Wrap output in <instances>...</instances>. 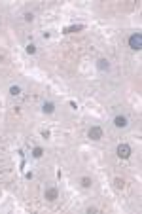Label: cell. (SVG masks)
<instances>
[{"instance_id":"4fadbf2b","label":"cell","mask_w":142,"mask_h":214,"mask_svg":"<svg viewBox=\"0 0 142 214\" xmlns=\"http://www.w3.org/2000/svg\"><path fill=\"white\" fill-rule=\"evenodd\" d=\"M114 184H116V188H117V189H121L125 182H123V178H116V180H114Z\"/></svg>"},{"instance_id":"277c9868","label":"cell","mask_w":142,"mask_h":214,"mask_svg":"<svg viewBox=\"0 0 142 214\" xmlns=\"http://www.w3.org/2000/svg\"><path fill=\"white\" fill-rule=\"evenodd\" d=\"M114 125L117 127V129H125L127 125H129V120H127L125 116H121V114H117L116 118H114Z\"/></svg>"},{"instance_id":"52a82bcc","label":"cell","mask_w":142,"mask_h":214,"mask_svg":"<svg viewBox=\"0 0 142 214\" xmlns=\"http://www.w3.org/2000/svg\"><path fill=\"white\" fill-rule=\"evenodd\" d=\"M85 27L84 25H72V27H66V29H64V34H72V32H80V31H84Z\"/></svg>"},{"instance_id":"9c48e42d","label":"cell","mask_w":142,"mask_h":214,"mask_svg":"<svg viewBox=\"0 0 142 214\" xmlns=\"http://www.w3.org/2000/svg\"><path fill=\"white\" fill-rule=\"evenodd\" d=\"M44 156V148H40V146H36L34 150H32V157L34 159H40V157Z\"/></svg>"},{"instance_id":"ba28073f","label":"cell","mask_w":142,"mask_h":214,"mask_svg":"<svg viewBox=\"0 0 142 214\" xmlns=\"http://www.w3.org/2000/svg\"><path fill=\"white\" fill-rule=\"evenodd\" d=\"M42 112L44 114H53V112H55V104H53V102H44Z\"/></svg>"},{"instance_id":"6da1fadb","label":"cell","mask_w":142,"mask_h":214,"mask_svg":"<svg viewBox=\"0 0 142 214\" xmlns=\"http://www.w3.org/2000/svg\"><path fill=\"white\" fill-rule=\"evenodd\" d=\"M129 47L135 49V51H140L142 49V34L140 32H133L129 36Z\"/></svg>"},{"instance_id":"5b68a950","label":"cell","mask_w":142,"mask_h":214,"mask_svg":"<svg viewBox=\"0 0 142 214\" xmlns=\"http://www.w3.org/2000/svg\"><path fill=\"white\" fill-rule=\"evenodd\" d=\"M44 195H46L47 201H55V199L59 197V189H57V188H47Z\"/></svg>"},{"instance_id":"8fae6325","label":"cell","mask_w":142,"mask_h":214,"mask_svg":"<svg viewBox=\"0 0 142 214\" xmlns=\"http://www.w3.org/2000/svg\"><path fill=\"white\" fill-rule=\"evenodd\" d=\"M91 184H93V182H91V178H89V176H84V178H82V186H84L85 189H89V188H91Z\"/></svg>"},{"instance_id":"30bf717a","label":"cell","mask_w":142,"mask_h":214,"mask_svg":"<svg viewBox=\"0 0 142 214\" xmlns=\"http://www.w3.org/2000/svg\"><path fill=\"white\" fill-rule=\"evenodd\" d=\"M10 95H11V97L21 95V87H19V85H11V87H10Z\"/></svg>"},{"instance_id":"3957f363","label":"cell","mask_w":142,"mask_h":214,"mask_svg":"<svg viewBox=\"0 0 142 214\" xmlns=\"http://www.w3.org/2000/svg\"><path fill=\"white\" fill-rule=\"evenodd\" d=\"M87 136H89L91 140H100V138H102V127L93 125L89 129V133H87Z\"/></svg>"},{"instance_id":"7a4b0ae2","label":"cell","mask_w":142,"mask_h":214,"mask_svg":"<svg viewBox=\"0 0 142 214\" xmlns=\"http://www.w3.org/2000/svg\"><path fill=\"white\" fill-rule=\"evenodd\" d=\"M116 154H117V157H119V159H129V157H131V154H133V150H131V146H129V144L121 142L119 146H117Z\"/></svg>"},{"instance_id":"5bb4252c","label":"cell","mask_w":142,"mask_h":214,"mask_svg":"<svg viewBox=\"0 0 142 214\" xmlns=\"http://www.w3.org/2000/svg\"><path fill=\"white\" fill-rule=\"evenodd\" d=\"M32 19H34L32 13H25V21H32Z\"/></svg>"},{"instance_id":"7c38bea8","label":"cell","mask_w":142,"mask_h":214,"mask_svg":"<svg viewBox=\"0 0 142 214\" xmlns=\"http://www.w3.org/2000/svg\"><path fill=\"white\" fill-rule=\"evenodd\" d=\"M27 53H29V55H34V53H36V46H34V44H29V46H27Z\"/></svg>"},{"instance_id":"8992f818","label":"cell","mask_w":142,"mask_h":214,"mask_svg":"<svg viewBox=\"0 0 142 214\" xmlns=\"http://www.w3.org/2000/svg\"><path fill=\"white\" fill-rule=\"evenodd\" d=\"M97 68L102 70V72H104V70H110V63H108V59H99V61H97Z\"/></svg>"}]
</instances>
